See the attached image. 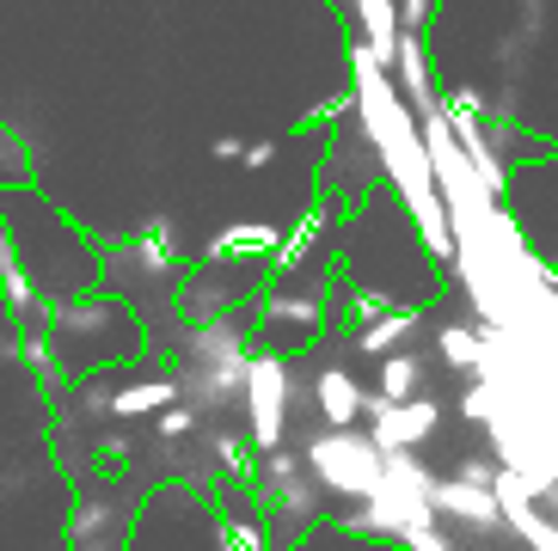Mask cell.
<instances>
[{
    "mask_svg": "<svg viewBox=\"0 0 558 551\" xmlns=\"http://www.w3.org/2000/svg\"><path fill=\"white\" fill-rule=\"evenodd\" d=\"M399 546H405V551H454V539L442 534V521H429V527H411Z\"/></svg>",
    "mask_w": 558,
    "mask_h": 551,
    "instance_id": "obj_22",
    "label": "cell"
},
{
    "mask_svg": "<svg viewBox=\"0 0 558 551\" xmlns=\"http://www.w3.org/2000/svg\"><path fill=\"white\" fill-rule=\"evenodd\" d=\"M179 399V380L172 374H160V380H135V387L111 392V417H154V411H166Z\"/></svg>",
    "mask_w": 558,
    "mask_h": 551,
    "instance_id": "obj_14",
    "label": "cell"
},
{
    "mask_svg": "<svg viewBox=\"0 0 558 551\" xmlns=\"http://www.w3.org/2000/svg\"><path fill=\"white\" fill-rule=\"evenodd\" d=\"M429 509H436V521H460L466 534H497L504 527V509H497V497L485 485H466V478H429Z\"/></svg>",
    "mask_w": 558,
    "mask_h": 551,
    "instance_id": "obj_6",
    "label": "cell"
},
{
    "mask_svg": "<svg viewBox=\"0 0 558 551\" xmlns=\"http://www.w3.org/2000/svg\"><path fill=\"white\" fill-rule=\"evenodd\" d=\"M387 74H393V93L399 105H417V111H436V74H429V49L417 32H399L393 44V62H387Z\"/></svg>",
    "mask_w": 558,
    "mask_h": 551,
    "instance_id": "obj_7",
    "label": "cell"
},
{
    "mask_svg": "<svg viewBox=\"0 0 558 551\" xmlns=\"http://www.w3.org/2000/svg\"><path fill=\"white\" fill-rule=\"evenodd\" d=\"M338 117H350V93H338V98H326V105H319V111L307 117V123H338ZM307 123H301V130H307Z\"/></svg>",
    "mask_w": 558,
    "mask_h": 551,
    "instance_id": "obj_23",
    "label": "cell"
},
{
    "mask_svg": "<svg viewBox=\"0 0 558 551\" xmlns=\"http://www.w3.org/2000/svg\"><path fill=\"white\" fill-rule=\"evenodd\" d=\"M424 356H411V350H393V356H380V387L375 399L380 405H405V399H417L424 392Z\"/></svg>",
    "mask_w": 558,
    "mask_h": 551,
    "instance_id": "obj_13",
    "label": "cell"
},
{
    "mask_svg": "<svg viewBox=\"0 0 558 551\" xmlns=\"http://www.w3.org/2000/svg\"><path fill=\"white\" fill-rule=\"evenodd\" d=\"M393 19H399V32H417V37H424L429 19H436V0H399Z\"/></svg>",
    "mask_w": 558,
    "mask_h": 551,
    "instance_id": "obj_21",
    "label": "cell"
},
{
    "mask_svg": "<svg viewBox=\"0 0 558 551\" xmlns=\"http://www.w3.org/2000/svg\"><path fill=\"white\" fill-rule=\"evenodd\" d=\"M0 362H19V331H0Z\"/></svg>",
    "mask_w": 558,
    "mask_h": 551,
    "instance_id": "obj_27",
    "label": "cell"
},
{
    "mask_svg": "<svg viewBox=\"0 0 558 551\" xmlns=\"http://www.w3.org/2000/svg\"><path fill=\"white\" fill-rule=\"evenodd\" d=\"M209 448H215V460H221V472H228V478H252V441L209 436Z\"/></svg>",
    "mask_w": 558,
    "mask_h": 551,
    "instance_id": "obj_20",
    "label": "cell"
},
{
    "mask_svg": "<svg viewBox=\"0 0 558 551\" xmlns=\"http://www.w3.org/2000/svg\"><path fill=\"white\" fill-rule=\"evenodd\" d=\"M154 417H160V423H154V436H160L166 441V448H172V441H191V436H197V405H179V399H172V405H166V411H154Z\"/></svg>",
    "mask_w": 558,
    "mask_h": 551,
    "instance_id": "obj_18",
    "label": "cell"
},
{
    "mask_svg": "<svg viewBox=\"0 0 558 551\" xmlns=\"http://www.w3.org/2000/svg\"><path fill=\"white\" fill-rule=\"evenodd\" d=\"M380 448L368 436H356V429H319V436L307 441V454H301V466L313 472V485L331 490V497H350V503H368L380 485Z\"/></svg>",
    "mask_w": 558,
    "mask_h": 551,
    "instance_id": "obj_2",
    "label": "cell"
},
{
    "mask_svg": "<svg viewBox=\"0 0 558 551\" xmlns=\"http://www.w3.org/2000/svg\"><path fill=\"white\" fill-rule=\"evenodd\" d=\"M0 294H7V307H13V319L32 331L37 319H44V301H37L32 276H25V264H19V252L7 245V233H0ZM44 331V325H37Z\"/></svg>",
    "mask_w": 558,
    "mask_h": 551,
    "instance_id": "obj_12",
    "label": "cell"
},
{
    "mask_svg": "<svg viewBox=\"0 0 558 551\" xmlns=\"http://www.w3.org/2000/svg\"><path fill=\"white\" fill-rule=\"evenodd\" d=\"M326 221H331V209H326V203H313V209L301 215L295 228H289V233L277 240V252H270V258H277V270H295V264L307 258L313 245H319V233H326Z\"/></svg>",
    "mask_w": 558,
    "mask_h": 551,
    "instance_id": "obj_15",
    "label": "cell"
},
{
    "mask_svg": "<svg viewBox=\"0 0 558 551\" xmlns=\"http://www.w3.org/2000/svg\"><path fill=\"white\" fill-rule=\"evenodd\" d=\"M221 539H228V551H270V521H264V509L258 515H228Z\"/></svg>",
    "mask_w": 558,
    "mask_h": 551,
    "instance_id": "obj_17",
    "label": "cell"
},
{
    "mask_svg": "<svg viewBox=\"0 0 558 551\" xmlns=\"http://www.w3.org/2000/svg\"><path fill=\"white\" fill-rule=\"evenodd\" d=\"M240 399H246V441L258 448V454H277L282 436H289V399H295L289 362H282L277 350H252L246 380H240Z\"/></svg>",
    "mask_w": 558,
    "mask_h": 551,
    "instance_id": "obj_3",
    "label": "cell"
},
{
    "mask_svg": "<svg viewBox=\"0 0 558 551\" xmlns=\"http://www.w3.org/2000/svg\"><path fill=\"white\" fill-rule=\"evenodd\" d=\"M460 478H466V485H485V490H492V478H497V460H466V466H460Z\"/></svg>",
    "mask_w": 558,
    "mask_h": 551,
    "instance_id": "obj_25",
    "label": "cell"
},
{
    "mask_svg": "<svg viewBox=\"0 0 558 551\" xmlns=\"http://www.w3.org/2000/svg\"><path fill=\"white\" fill-rule=\"evenodd\" d=\"M282 240V228H264V221H233L228 233L209 240V264H240V258H270Z\"/></svg>",
    "mask_w": 558,
    "mask_h": 551,
    "instance_id": "obj_10",
    "label": "cell"
},
{
    "mask_svg": "<svg viewBox=\"0 0 558 551\" xmlns=\"http://www.w3.org/2000/svg\"><path fill=\"white\" fill-rule=\"evenodd\" d=\"M362 399H368V392L356 387V374H350L344 362H331V368H319V387H313V405H319V417H326V429H350V423L362 417Z\"/></svg>",
    "mask_w": 558,
    "mask_h": 551,
    "instance_id": "obj_8",
    "label": "cell"
},
{
    "mask_svg": "<svg viewBox=\"0 0 558 551\" xmlns=\"http://www.w3.org/2000/svg\"><path fill=\"white\" fill-rule=\"evenodd\" d=\"M380 313H393V301L380 289H350L344 294V325L356 331V325H368V319H380Z\"/></svg>",
    "mask_w": 558,
    "mask_h": 551,
    "instance_id": "obj_19",
    "label": "cell"
},
{
    "mask_svg": "<svg viewBox=\"0 0 558 551\" xmlns=\"http://www.w3.org/2000/svg\"><path fill=\"white\" fill-rule=\"evenodd\" d=\"M362 417L375 423V429H368V441H375L380 454H417V448L442 429V405H436V399H424V392H417V399H405V405H380L375 392H368V399H362Z\"/></svg>",
    "mask_w": 558,
    "mask_h": 551,
    "instance_id": "obj_4",
    "label": "cell"
},
{
    "mask_svg": "<svg viewBox=\"0 0 558 551\" xmlns=\"http://www.w3.org/2000/svg\"><path fill=\"white\" fill-rule=\"evenodd\" d=\"M436 350H442L448 368L478 374V362H485V331H473V325H442L436 331Z\"/></svg>",
    "mask_w": 558,
    "mask_h": 551,
    "instance_id": "obj_16",
    "label": "cell"
},
{
    "mask_svg": "<svg viewBox=\"0 0 558 551\" xmlns=\"http://www.w3.org/2000/svg\"><path fill=\"white\" fill-rule=\"evenodd\" d=\"M240 147H246L240 135H215V142H209V154H215L221 166H233V160H240Z\"/></svg>",
    "mask_w": 558,
    "mask_h": 551,
    "instance_id": "obj_26",
    "label": "cell"
},
{
    "mask_svg": "<svg viewBox=\"0 0 558 551\" xmlns=\"http://www.w3.org/2000/svg\"><path fill=\"white\" fill-rule=\"evenodd\" d=\"M277 325H289V331H301V343L319 338V325H326V307L313 301V294H258V331H277Z\"/></svg>",
    "mask_w": 558,
    "mask_h": 551,
    "instance_id": "obj_9",
    "label": "cell"
},
{
    "mask_svg": "<svg viewBox=\"0 0 558 551\" xmlns=\"http://www.w3.org/2000/svg\"><path fill=\"white\" fill-rule=\"evenodd\" d=\"M270 160H277V142H246V147H240V166H252V172L270 166Z\"/></svg>",
    "mask_w": 558,
    "mask_h": 551,
    "instance_id": "obj_24",
    "label": "cell"
},
{
    "mask_svg": "<svg viewBox=\"0 0 558 551\" xmlns=\"http://www.w3.org/2000/svg\"><path fill=\"white\" fill-rule=\"evenodd\" d=\"M258 497H264L270 509H282V521H313V515H319V485L307 478V466H301L289 448H277V454L264 460Z\"/></svg>",
    "mask_w": 558,
    "mask_h": 551,
    "instance_id": "obj_5",
    "label": "cell"
},
{
    "mask_svg": "<svg viewBox=\"0 0 558 551\" xmlns=\"http://www.w3.org/2000/svg\"><path fill=\"white\" fill-rule=\"evenodd\" d=\"M350 338H356L362 356H393V350H411V338H417V313H411V307H393V313H380V319L356 325Z\"/></svg>",
    "mask_w": 558,
    "mask_h": 551,
    "instance_id": "obj_11",
    "label": "cell"
},
{
    "mask_svg": "<svg viewBox=\"0 0 558 551\" xmlns=\"http://www.w3.org/2000/svg\"><path fill=\"white\" fill-rule=\"evenodd\" d=\"M184 350H191V399L209 411L233 405L240 399V380H246V325H233L228 313L221 319H191V338H184Z\"/></svg>",
    "mask_w": 558,
    "mask_h": 551,
    "instance_id": "obj_1",
    "label": "cell"
}]
</instances>
